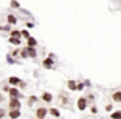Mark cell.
I'll list each match as a JSON object with an SVG mask.
<instances>
[{"label": "cell", "instance_id": "2", "mask_svg": "<svg viewBox=\"0 0 121 119\" xmlns=\"http://www.w3.org/2000/svg\"><path fill=\"white\" fill-rule=\"evenodd\" d=\"M112 101L113 102H121V90H115L112 93Z\"/></svg>", "mask_w": 121, "mask_h": 119}, {"label": "cell", "instance_id": "24", "mask_svg": "<svg viewBox=\"0 0 121 119\" xmlns=\"http://www.w3.org/2000/svg\"><path fill=\"white\" fill-rule=\"evenodd\" d=\"M3 115H5V113L2 111V110H0V119H2V116H3Z\"/></svg>", "mask_w": 121, "mask_h": 119}, {"label": "cell", "instance_id": "23", "mask_svg": "<svg viewBox=\"0 0 121 119\" xmlns=\"http://www.w3.org/2000/svg\"><path fill=\"white\" fill-rule=\"evenodd\" d=\"M92 113H98V108H96V107H92Z\"/></svg>", "mask_w": 121, "mask_h": 119}, {"label": "cell", "instance_id": "21", "mask_svg": "<svg viewBox=\"0 0 121 119\" xmlns=\"http://www.w3.org/2000/svg\"><path fill=\"white\" fill-rule=\"evenodd\" d=\"M36 102V96H31V98H30V104H34Z\"/></svg>", "mask_w": 121, "mask_h": 119}, {"label": "cell", "instance_id": "19", "mask_svg": "<svg viewBox=\"0 0 121 119\" xmlns=\"http://www.w3.org/2000/svg\"><path fill=\"white\" fill-rule=\"evenodd\" d=\"M11 6H13V8H19L20 5H19V2H16V0H13V2H11Z\"/></svg>", "mask_w": 121, "mask_h": 119}, {"label": "cell", "instance_id": "10", "mask_svg": "<svg viewBox=\"0 0 121 119\" xmlns=\"http://www.w3.org/2000/svg\"><path fill=\"white\" fill-rule=\"evenodd\" d=\"M26 51H28V56H31V57H36V49H34V46H26Z\"/></svg>", "mask_w": 121, "mask_h": 119}, {"label": "cell", "instance_id": "20", "mask_svg": "<svg viewBox=\"0 0 121 119\" xmlns=\"http://www.w3.org/2000/svg\"><path fill=\"white\" fill-rule=\"evenodd\" d=\"M106 111H112V105H110V104L106 105Z\"/></svg>", "mask_w": 121, "mask_h": 119}, {"label": "cell", "instance_id": "13", "mask_svg": "<svg viewBox=\"0 0 121 119\" xmlns=\"http://www.w3.org/2000/svg\"><path fill=\"white\" fill-rule=\"evenodd\" d=\"M9 96L11 98H19V90L17 88H9Z\"/></svg>", "mask_w": 121, "mask_h": 119}, {"label": "cell", "instance_id": "16", "mask_svg": "<svg viewBox=\"0 0 121 119\" xmlns=\"http://www.w3.org/2000/svg\"><path fill=\"white\" fill-rule=\"evenodd\" d=\"M36 45H37V42H36V39L30 37V39H28V46H36Z\"/></svg>", "mask_w": 121, "mask_h": 119}, {"label": "cell", "instance_id": "26", "mask_svg": "<svg viewBox=\"0 0 121 119\" xmlns=\"http://www.w3.org/2000/svg\"><path fill=\"white\" fill-rule=\"evenodd\" d=\"M120 2H121V0H120Z\"/></svg>", "mask_w": 121, "mask_h": 119}, {"label": "cell", "instance_id": "12", "mask_svg": "<svg viewBox=\"0 0 121 119\" xmlns=\"http://www.w3.org/2000/svg\"><path fill=\"white\" fill-rule=\"evenodd\" d=\"M48 113H50L51 116H54V118H59V116H60V113H59V110H57V108H50V110H48Z\"/></svg>", "mask_w": 121, "mask_h": 119}, {"label": "cell", "instance_id": "5", "mask_svg": "<svg viewBox=\"0 0 121 119\" xmlns=\"http://www.w3.org/2000/svg\"><path fill=\"white\" fill-rule=\"evenodd\" d=\"M9 107H11V108H20V102L17 101V98H13V99H11Z\"/></svg>", "mask_w": 121, "mask_h": 119}, {"label": "cell", "instance_id": "7", "mask_svg": "<svg viewBox=\"0 0 121 119\" xmlns=\"http://www.w3.org/2000/svg\"><path fill=\"white\" fill-rule=\"evenodd\" d=\"M6 19H8V23H9V25H16V23H17V17L13 16V14H9Z\"/></svg>", "mask_w": 121, "mask_h": 119}, {"label": "cell", "instance_id": "8", "mask_svg": "<svg viewBox=\"0 0 121 119\" xmlns=\"http://www.w3.org/2000/svg\"><path fill=\"white\" fill-rule=\"evenodd\" d=\"M67 85H68V88H70L71 91H76V90H78V84H76L75 81H68Z\"/></svg>", "mask_w": 121, "mask_h": 119}, {"label": "cell", "instance_id": "11", "mask_svg": "<svg viewBox=\"0 0 121 119\" xmlns=\"http://www.w3.org/2000/svg\"><path fill=\"white\" fill-rule=\"evenodd\" d=\"M9 43H13V45H20V39L11 36V37H9Z\"/></svg>", "mask_w": 121, "mask_h": 119}, {"label": "cell", "instance_id": "3", "mask_svg": "<svg viewBox=\"0 0 121 119\" xmlns=\"http://www.w3.org/2000/svg\"><path fill=\"white\" fill-rule=\"evenodd\" d=\"M19 116H20L19 108H11V111H9V118H11V119H17Z\"/></svg>", "mask_w": 121, "mask_h": 119}, {"label": "cell", "instance_id": "25", "mask_svg": "<svg viewBox=\"0 0 121 119\" xmlns=\"http://www.w3.org/2000/svg\"><path fill=\"white\" fill-rule=\"evenodd\" d=\"M37 119H39V118H37Z\"/></svg>", "mask_w": 121, "mask_h": 119}, {"label": "cell", "instance_id": "17", "mask_svg": "<svg viewBox=\"0 0 121 119\" xmlns=\"http://www.w3.org/2000/svg\"><path fill=\"white\" fill-rule=\"evenodd\" d=\"M20 33H22V36H23V37L30 39V33H28V29H23V31H20Z\"/></svg>", "mask_w": 121, "mask_h": 119}, {"label": "cell", "instance_id": "15", "mask_svg": "<svg viewBox=\"0 0 121 119\" xmlns=\"http://www.w3.org/2000/svg\"><path fill=\"white\" fill-rule=\"evenodd\" d=\"M9 84L11 85H19L20 84V79L19 77H9Z\"/></svg>", "mask_w": 121, "mask_h": 119}, {"label": "cell", "instance_id": "6", "mask_svg": "<svg viewBox=\"0 0 121 119\" xmlns=\"http://www.w3.org/2000/svg\"><path fill=\"white\" fill-rule=\"evenodd\" d=\"M53 57H48V59H45L43 60V67L45 68H53Z\"/></svg>", "mask_w": 121, "mask_h": 119}, {"label": "cell", "instance_id": "18", "mask_svg": "<svg viewBox=\"0 0 121 119\" xmlns=\"http://www.w3.org/2000/svg\"><path fill=\"white\" fill-rule=\"evenodd\" d=\"M11 36H14V37H20L22 33H19V31H11Z\"/></svg>", "mask_w": 121, "mask_h": 119}, {"label": "cell", "instance_id": "9", "mask_svg": "<svg viewBox=\"0 0 121 119\" xmlns=\"http://www.w3.org/2000/svg\"><path fill=\"white\" fill-rule=\"evenodd\" d=\"M112 119H121V110H115L113 113H110Z\"/></svg>", "mask_w": 121, "mask_h": 119}, {"label": "cell", "instance_id": "4", "mask_svg": "<svg viewBox=\"0 0 121 119\" xmlns=\"http://www.w3.org/2000/svg\"><path fill=\"white\" fill-rule=\"evenodd\" d=\"M47 113H48V111H47V108H37V111H36V116H37L39 119H43Z\"/></svg>", "mask_w": 121, "mask_h": 119}, {"label": "cell", "instance_id": "22", "mask_svg": "<svg viewBox=\"0 0 121 119\" xmlns=\"http://www.w3.org/2000/svg\"><path fill=\"white\" fill-rule=\"evenodd\" d=\"M81 90H84V84H78V91H81Z\"/></svg>", "mask_w": 121, "mask_h": 119}, {"label": "cell", "instance_id": "1", "mask_svg": "<svg viewBox=\"0 0 121 119\" xmlns=\"http://www.w3.org/2000/svg\"><path fill=\"white\" fill-rule=\"evenodd\" d=\"M86 108H87V99L86 98H79L78 99V110L84 111Z\"/></svg>", "mask_w": 121, "mask_h": 119}, {"label": "cell", "instance_id": "14", "mask_svg": "<svg viewBox=\"0 0 121 119\" xmlns=\"http://www.w3.org/2000/svg\"><path fill=\"white\" fill-rule=\"evenodd\" d=\"M42 99L45 102H51V101H53V96H51L50 93H43V94H42Z\"/></svg>", "mask_w": 121, "mask_h": 119}]
</instances>
